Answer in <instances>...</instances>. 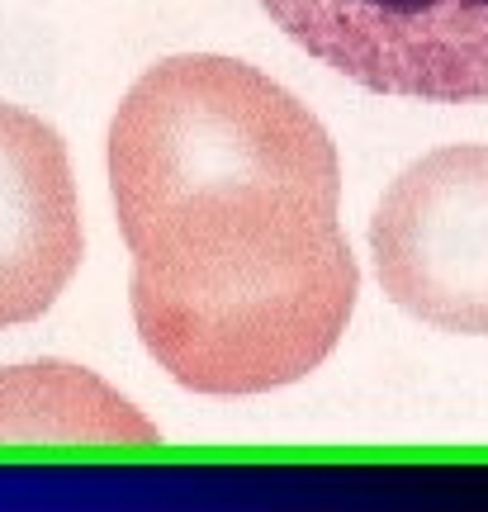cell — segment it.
Wrapping results in <instances>:
<instances>
[{
    "label": "cell",
    "instance_id": "4",
    "mask_svg": "<svg viewBox=\"0 0 488 512\" xmlns=\"http://www.w3.org/2000/svg\"><path fill=\"white\" fill-rule=\"evenodd\" d=\"M280 34L375 95L488 100V0H261Z\"/></svg>",
    "mask_w": 488,
    "mask_h": 512
},
{
    "label": "cell",
    "instance_id": "2",
    "mask_svg": "<svg viewBox=\"0 0 488 512\" xmlns=\"http://www.w3.org/2000/svg\"><path fill=\"white\" fill-rule=\"evenodd\" d=\"M361 294L346 233L218 271H138L128 285L147 356L190 394H266L342 342Z\"/></svg>",
    "mask_w": 488,
    "mask_h": 512
},
{
    "label": "cell",
    "instance_id": "5",
    "mask_svg": "<svg viewBox=\"0 0 488 512\" xmlns=\"http://www.w3.org/2000/svg\"><path fill=\"white\" fill-rule=\"evenodd\" d=\"M86 256L67 143L38 114L0 100V328L57 304Z\"/></svg>",
    "mask_w": 488,
    "mask_h": 512
},
{
    "label": "cell",
    "instance_id": "3",
    "mask_svg": "<svg viewBox=\"0 0 488 512\" xmlns=\"http://www.w3.org/2000/svg\"><path fill=\"white\" fill-rule=\"evenodd\" d=\"M384 294L436 332L488 337V143L436 147L370 219Z\"/></svg>",
    "mask_w": 488,
    "mask_h": 512
},
{
    "label": "cell",
    "instance_id": "1",
    "mask_svg": "<svg viewBox=\"0 0 488 512\" xmlns=\"http://www.w3.org/2000/svg\"><path fill=\"white\" fill-rule=\"evenodd\" d=\"M109 190L133 266L261 261L337 233L342 162L304 100L223 53L147 67L109 124Z\"/></svg>",
    "mask_w": 488,
    "mask_h": 512
},
{
    "label": "cell",
    "instance_id": "6",
    "mask_svg": "<svg viewBox=\"0 0 488 512\" xmlns=\"http://www.w3.org/2000/svg\"><path fill=\"white\" fill-rule=\"evenodd\" d=\"M162 432L95 370L29 361L0 370V446H157Z\"/></svg>",
    "mask_w": 488,
    "mask_h": 512
}]
</instances>
